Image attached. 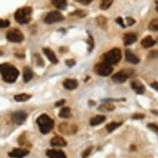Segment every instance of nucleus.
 Wrapping results in <instances>:
<instances>
[{"mask_svg":"<svg viewBox=\"0 0 158 158\" xmlns=\"http://www.w3.org/2000/svg\"><path fill=\"white\" fill-rule=\"evenodd\" d=\"M155 44H156V41L150 36L144 37L141 42V45L144 48H149V47H153Z\"/></svg>","mask_w":158,"mask_h":158,"instance_id":"19","label":"nucleus"},{"mask_svg":"<svg viewBox=\"0 0 158 158\" xmlns=\"http://www.w3.org/2000/svg\"><path fill=\"white\" fill-rule=\"evenodd\" d=\"M122 123H115V122H113V123H110L108 124L106 128H107L108 132H113V131L117 129L118 127H120Z\"/></svg>","mask_w":158,"mask_h":158,"instance_id":"29","label":"nucleus"},{"mask_svg":"<svg viewBox=\"0 0 158 158\" xmlns=\"http://www.w3.org/2000/svg\"><path fill=\"white\" fill-rule=\"evenodd\" d=\"M47 156L49 158H67L64 152L56 149L48 150L47 152Z\"/></svg>","mask_w":158,"mask_h":158,"instance_id":"12","label":"nucleus"},{"mask_svg":"<svg viewBox=\"0 0 158 158\" xmlns=\"http://www.w3.org/2000/svg\"><path fill=\"white\" fill-rule=\"evenodd\" d=\"M10 22L9 20H3L0 19V28H5L9 27Z\"/></svg>","mask_w":158,"mask_h":158,"instance_id":"31","label":"nucleus"},{"mask_svg":"<svg viewBox=\"0 0 158 158\" xmlns=\"http://www.w3.org/2000/svg\"><path fill=\"white\" fill-rule=\"evenodd\" d=\"M131 87L135 92L138 94H142L145 92V87L143 84L137 80H132L131 82Z\"/></svg>","mask_w":158,"mask_h":158,"instance_id":"13","label":"nucleus"},{"mask_svg":"<svg viewBox=\"0 0 158 158\" xmlns=\"http://www.w3.org/2000/svg\"><path fill=\"white\" fill-rule=\"evenodd\" d=\"M144 114H142V113H134V114L132 115V118L135 119V120H137V119H142V118H144Z\"/></svg>","mask_w":158,"mask_h":158,"instance_id":"33","label":"nucleus"},{"mask_svg":"<svg viewBox=\"0 0 158 158\" xmlns=\"http://www.w3.org/2000/svg\"><path fill=\"white\" fill-rule=\"evenodd\" d=\"M88 43L89 44V47H90L89 51H91V49H93L94 48V40L93 37H91V36H89V39L88 40Z\"/></svg>","mask_w":158,"mask_h":158,"instance_id":"38","label":"nucleus"},{"mask_svg":"<svg viewBox=\"0 0 158 158\" xmlns=\"http://www.w3.org/2000/svg\"><path fill=\"white\" fill-rule=\"evenodd\" d=\"M59 117L61 118H69L71 117V112L68 107L62 108L59 113Z\"/></svg>","mask_w":158,"mask_h":158,"instance_id":"25","label":"nucleus"},{"mask_svg":"<svg viewBox=\"0 0 158 158\" xmlns=\"http://www.w3.org/2000/svg\"><path fill=\"white\" fill-rule=\"evenodd\" d=\"M158 57V51H150L148 55V58L150 59H155Z\"/></svg>","mask_w":158,"mask_h":158,"instance_id":"34","label":"nucleus"},{"mask_svg":"<svg viewBox=\"0 0 158 158\" xmlns=\"http://www.w3.org/2000/svg\"><path fill=\"white\" fill-rule=\"evenodd\" d=\"M116 23L118 24H119L122 28H126L125 24H124V23H123V19L122 18H118L116 19Z\"/></svg>","mask_w":158,"mask_h":158,"instance_id":"37","label":"nucleus"},{"mask_svg":"<svg viewBox=\"0 0 158 158\" xmlns=\"http://www.w3.org/2000/svg\"><path fill=\"white\" fill-rule=\"evenodd\" d=\"M113 68L112 67V65L106 62L97 64L94 67L95 73L101 76H108L113 72Z\"/></svg>","mask_w":158,"mask_h":158,"instance_id":"5","label":"nucleus"},{"mask_svg":"<svg viewBox=\"0 0 158 158\" xmlns=\"http://www.w3.org/2000/svg\"><path fill=\"white\" fill-rule=\"evenodd\" d=\"M74 1L78 2V3L81 4L88 5V4H89L90 3H92L94 0H74Z\"/></svg>","mask_w":158,"mask_h":158,"instance_id":"35","label":"nucleus"},{"mask_svg":"<svg viewBox=\"0 0 158 158\" xmlns=\"http://www.w3.org/2000/svg\"><path fill=\"white\" fill-rule=\"evenodd\" d=\"M129 77V74L127 71L124 70H121V71H118V73L114 74L112 77V79L118 84H122L123 82H125L127 79H128Z\"/></svg>","mask_w":158,"mask_h":158,"instance_id":"10","label":"nucleus"},{"mask_svg":"<svg viewBox=\"0 0 158 158\" xmlns=\"http://www.w3.org/2000/svg\"><path fill=\"white\" fill-rule=\"evenodd\" d=\"M148 28L150 31L158 32V18L152 19L149 23Z\"/></svg>","mask_w":158,"mask_h":158,"instance_id":"28","label":"nucleus"},{"mask_svg":"<svg viewBox=\"0 0 158 158\" xmlns=\"http://www.w3.org/2000/svg\"><path fill=\"white\" fill-rule=\"evenodd\" d=\"M126 21H127V25L129 26V27H130V26H132V25L136 23L134 19L132 18H126Z\"/></svg>","mask_w":158,"mask_h":158,"instance_id":"36","label":"nucleus"},{"mask_svg":"<svg viewBox=\"0 0 158 158\" xmlns=\"http://www.w3.org/2000/svg\"><path fill=\"white\" fill-rule=\"evenodd\" d=\"M96 23H97L98 26L100 27L103 29H106L108 26V19L103 17L102 15L100 16H98L96 18Z\"/></svg>","mask_w":158,"mask_h":158,"instance_id":"20","label":"nucleus"},{"mask_svg":"<svg viewBox=\"0 0 158 158\" xmlns=\"http://www.w3.org/2000/svg\"><path fill=\"white\" fill-rule=\"evenodd\" d=\"M51 144L53 147H65L67 146V142L65 141L63 137H61L60 136H56L51 140Z\"/></svg>","mask_w":158,"mask_h":158,"instance_id":"14","label":"nucleus"},{"mask_svg":"<svg viewBox=\"0 0 158 158\" xmlns=\"http://www.w3.org/2000/svg\"><path fill=\"white\" fill-rule=\"evenodd\" d=\"M156 10L158 12V0L156 1Z\"/></svg>","mask_w":158,"mask_h":158,"instance_id":"42","label":"nucleus"},{"mask_svg":"<svg viewBox=\"0 0 158 158\" xmlns=\"http://www.w3.org/2000/svg\"><path fill=\"white\" fill-rule=\"evenodd\" d=\"M32 98L31 94H16L14 96V99L17 101V102H25V101H28V99H30Z\"/></svg>","mask_w":158,"mask_h":158,"instance_id":"22","label":"nucleus"},{"mask_svg":"<svg viewBox=\"0 0 158 158\" xmlns=\"http://www.w3.org/2000/svg\"><path fill=\"white\" fill-rule=\"evenodd\" d=\"M147 128H148L149 129H151L152 132H156L157 134H158V126L157 125V124H154V123H148V124H147Z\"/></svg>","mask_w":158,"mask_h":158,"instance_id":"32","label":"nucleus"},{"mask_svg":"<svg viewBox=\"0 0 158 158\" xmlns=\"http://www.w3.org/2000/svg\"><path fill=\"white\" fill-rule=\"evenodd\" d=\"M125 57L126 61H128L129 63L132 64H137L139 62V58L137 56H135L132 52H131L129 50H127L125 51Z\"/></svg>","mask_w":158,"mask_h":158,"instance_id":"17","label":"nucleus"},{"mask_svg":"<svg viewBox=\"0 0 158 158\" xmlns=\"http://www.w3.org/2000/svg\"><path fill=\"white\" fill-rule=\"evenodd\" d=\"M7 39L11 42H15V43H18L23 41L24 36L22 33L21 31H19L18 29H13L7 33Z\"/></svg>","mask_w":158,"mask_h":158,"instance_id":"7","label":"nucleus"},{"mask_svg":"<svg viewBox=\"0 0 158 158\" xmlns=\"http://www.w3.org/2000/svg\"><path fill=\"white\" fill-rule=\"evenodd\" d=\"M51 3L54 4V6L59 9L64 10L67 7V2L66 0H51Z\"/></svg>","mask_w":158,"mask_h":158,"instance_id":"23","label":"nucleus"},{"mask_svg":"<svg viewBox=\"0 0 158 158\" xmlns=\"http://www.w3.org/2000/svg\"><path fill=\"white\" fill-rule=\"evenodd\" d=\"M32 13H33V9L28 6L19 9L16 11L15 15H14L15 20L20 24L28 23L31 20Z\"/></svg>","mask_w":158,"mask_h":158,"instance_id":"3","label":"nucleus"},{"mask_svg":"<svg viewBox=\"0 0 158 158\" xmlns=\"http://www.w3.org/2000/svg\"><path fill=\"white\" fill-rule=\"evenodd\" d=\"M63 85L68 90H73L78 87V82L76 79H66L63 82Z\"/></svg>","mask_w":158,"mask_h":158,"instance_id":"15","label":"nucleus"},{"mask_svg":"<svg viewBox=\"0 0 158 158\" xmlns=\"http://www.w3.org/2000/svg\"><path fill=\"white\" fill-rule=\"evenodd\" d=\"M28 153H29V152L28 150L16 148L13 149L12 152H10L9 155L11 158H23L24 157L28 155Z\"/></svg>","mask_w":158,"mask_h":158,"instance_id":"11","label":"nucleus"},{"mask_svg":"<svg viewBox=\"0 0 158 158\" xmlns=\"http://www.w3.org/2000/svg\"><path fill=\"white\" fill-rule=\"evenodd\" d=\"M59 132L64 135L67 136H71V135L75 134L78 131V127L75 124H70L67 123H62L58 127Z\"/></svg>","mask_w":158,"mask_h":158,"instance_id":"6","label":"nucleus"},{"mask_svg":"<svg viewBox=\"0 0 158 158\" xmlns=\"http://www.w3.org/2000/svg\"><path fill=\"white\" fill-rule=\"evenodd\" d=\"M33 77V72L29 67H25L23 70V80L24 82H29Z\"/></svg>","mask_w":158,"mask_h":158,"instance_id":"21","label":"nucleus"},{"mask_svg":"<svg viewBox=\"0 0 158 158\" xmlns=\"http://www.w3.org/2000/svg\"><path fill=\"white\" fill-rule=\"evenodd\" d=\"M137 37L134 33H127L123 37V42L125 46H129L131 44L134 43L137 41Z\"/></svg>","mask_w":158,"mask_h":158,"instance_id":"18","label":"nucleus"},{"mask_svg":"<svg viewBox=\"0 0 158 158\" xmlns=\"http://www.w3.org/2000/svg\"><path fill=\"white\" fill-rule=\"evenodd\" d=\"M98 109L103 112H111L115 109V106L112 103H103L100 105Z\"/></svg>","mask_w":158,"mask_h":158,"instance_id":"26","label":"nucleus"},{"mask_svg":"<svg viewBox=\"0 0 158 158\" xmlns=\"http://www.w3.org/2000/svg\"><path fill=\"white\" fill-rule=\"evenodd\" d=\"M103 62H106L109 65L118 64L121 60V51L118 48H114L111 51L103 55Z\"/></svg>","mask_w":158,"mask_h":158,"instance_id":"4","label":"nucleus"},{"mask_svg":"<svg viewBox=\"0 0 158 158\" xmlns=\"http://www.w3.org/2000/svg\"><path fill=\"white\" fill-rule=\"evenodd\" d=\"M65 63H66V65H69V66H73L75 64L74 60H68V61H65Z\"/></svg>","mask_w":158,"mask_h":158,"instance_id":"40","label":"nucleus"},{"mask_svg":"<svg viewBox=\"0 0 158 158\" xmlns=\"http://www.w3.org/2000/svg\"><path fill=\"white\" fill-rule=\"evenodd\" d=\"M37 123L39 126L40 131L43 134L50 132L54 128V121L47 114H42L37 119Z\"/></svg>","mask_w":158,"mask_h":158,"instance_id":"2","label":"nucleus"},{"mask_svg":"<svg viewBox=\"0 0 158 158\" xmlns=\"http://www.w3.org/2000/svg\"><path fill=\"white\" fill-rule=\"evenodd\" d=\"M106 120V118L103 115H98V116L93 118L90 120V124L91 126H97L100 123H103V122Z\"/></svg>","mask_w":158,"mask_h":158,"instance_id":"24","label":"nucleus"},{"mask_svg":"<svg viewBox=\"0 0 158 158\" xmlns=\"http://www.w3.org/2000/svg\"><path fill=\"white\" fill-rule=\"evenodd\" d=\"M0 73L2 77L7 83H13L15 82L19 75V71L13 65L4 63L0 65Z\"/></svg>","mask_w":158,"mask_h":158,"instance_id":"1","label":"nucleus"},{"mask_svg":"<svg viewBox=\"0 0 158 158\" xmlns=\"http://www.w3.org/2000/svg\"><path fill=\"white\" fill-rule=\"evenodd\" d=\"M65 103V99H61V100H59L58 102L56 103V107H60V106H62V105H64Z\"/></svg>","mask_w":158,"mask_h":158,"instance_id":"39","label":"nucleus"},{"mask_svg":"<svg viewBox=\"0 0 158 158\" xmlns=\"http://www.w3.org/2000/svg\"><path fill=\"white\" fill-rule=\"evenodd\" d=\"M151 86H152L153 89H156V90L158 92V83H157V82H154V83H152V84H151Z\"/></svg>","mask_w":158,"mask_h":158,"instance_id":"41","label":"nucleus"},{"mask_svg":"<svg viewBox=\"0 0 158 158\" xmlns=\"http://www.w3.org/2000/svg\"><path fill=\"white\" fill-rule=\"evenodd\" d=\"M43 52H44V54L47 56V59L51 61V63H53V64L58 63V59H57V57H56V55H55V53L51 51V49H49V48H44V49H43Z\"/></svg>","mask_w":158,"mask_h":158,"instance_id":"16","label":"nucleus"},{"mask_svg":"<svg viewBox=\"0 0 158 158\" xmlns=\"http://www.w3.org/2000/svg\"><path fill=\"white\" fill-rule=\"evenodd\" d=\"M113 3V0H101V3H100V9L102 10H107L108 9L111 5Z\"/></svg>","mask_w":158,"mask_h":158,"instance_id":"27","label":"nucleus"},{"mask_svg":"<svg viewBox=\"0 0 158 158\" xmlns=\"http://www.w3.org/2000/svg\"><path fill=\"white\" fill-rule=\"evenodd\" d=\"M93 147L92 146H90V147H89L88 148L86 149V150H84V152L82 153V158H87L89 156V154L91 153V152L93 151Z\"/></svg>","mask_w":158,"mask_h":158,"instance_id":"30","label":"nucleus"},{"mask_svg":"<svg viewBox=\"0 0 158 158\" xmlns=\"http://www.w3.org/2000/svg\"><path fill=\"white\" fill-rule=\"evenodd\" d=\"M64 19V16L57 11H52L51 13L47 14L45 18V23L47 24H52L55 23H58L61 22Z\"/></svg>","mask_w":158,"mask_h":158,"instance_id":"8","label":"nucleus"},{"mask_svg":"<svg viewBox=\"0 0 158 158\" xmlns=\"http://www.w3.org/2000/svg\"><path fill=\"white\" fill-rule=\"evenodd\" d=\"M27 117H28V115L24 111H16L14 112L13 113H12L11 120L15 124L21 125L27 119Z\"/></svg>","mask_w":158,"mask_h":158,"instance_id":"9","label":"nucleus"},{"mask_svg":"<svg viewBox=\"0 0 158 158\" xmlns=\"http://www.w3.org/2000/svg\"><path fill=\"white\" fill-rule=\"evenodd\" d=\"M2 54H3V53H2V51H0V55H2Z\"/></svg>","mask_w":158,"mask_h":158,"instance_id":"43","label":"nucleus"}]
</instances>
